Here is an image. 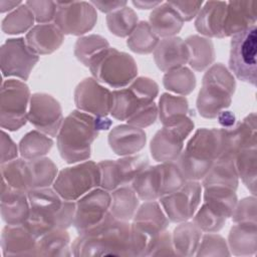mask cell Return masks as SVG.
Returning a JSON list of instances; mask_svg holds the SVG:
<instances>
[{"mask_svg":"<svg viewBox=\"0 0 257 257\" xmlns=\"http://www.w3.org/2000/svg\"><path fill=\"white\" fill-rule=\"evenodd\" d=\"M200 184L189 182L160 200L171 221L182 222L192 218L200 202Z\"/></svg>","mask_w":257,"mask_h":257,"instance_id":"cell-15","label":"cell"},{"mask_svg":"<svg viewBox=\"0 0 257 257\" xmlns=\"http://www.w3.org/2000/svg\"><path fill=\"white\" fill-rule=\"evenodd\" d=\"M158 94V85L147 77L138 78L130 88L112 91L110 113L133 125L147 126L154 123L157 108L153 100Z\"/></svg>","mask_w":257,"mask_h":257,"instance_id":"cell-3","label":"cell"},{"mask_svg":"<svg viewBox=\"0 0 257 257\" xmlns=\"http://www.w3.org/2000/svg\"><path fill=\"white\" fill-rule=\"evenodd\" d=\"M256 1H229L227 2L224 23V36H232L256 24Z\"/></svg>","mask_w":257,"mask_h":257,"instance_id":"cell-18","label":"cell"},{"mask_svg":"<svg viewBox=\"0 0 257 257\" xmlns=\"http://www.w3.org/2000/svg\"><path fill=\"white\" fill-rule=\"evenodd\" d=\"M223 153V130H199L189 142L180 163L185 179L204 178Z\"/></svg>","mask_w":257,"mask_h":257,"instance_id":"cell-4","label":"cell"},{"mask_svg":"<svg viewBox=\"0 0 257 257\" xmlns=\"http://www.w3.org/2000/svg\"><path fill=\"white\" fill-rule=\"evenodd\" d=\"M232 218L239 223H256V198L255 196L243 199L238 207H235Z\"/></svg>","mask_w":257,"mask_h":257,"instance_id":"cell-26","label":"cell"},{"mask_svg":"<svg viewBox=\"0 0 257 257\" xmlns=\"http://www.w3.org/2000/svg\"><path fill=\"white\" fill-rule=\"evenodd\" d=\"M155 58L162 70L180 67L189 58L188 47L180 38L165 39L157 47Z\"/></svg>","mask_w":257,"mask_h":257,"instance_id":"cell-22","label":"cell"},{"mask_svg":"<svg viewBox=\"0 0 257 257\" xmlns=\"http://www.w3.org/2000/svg\"><path fill=\"white\" fill-rule=\"evenodd\" d=\"M27 45L36 53L46 54L56 50L63 40L61 30L53 24H40L26 35Z\"/></svg>","mask_w":257,"mask_h":257,"instance_id":"cell-20","label":"cell"},{"mask_svg":"<svg viewBox=\"0 0 257 257\" xmlns=\"http://www.w3.org/2000/svg\"><path fill=\"white\" fill-rule=\"evenodd\" d=\"M25 5L34 12L35 19L39 23L50 21L54 18L56 12V2L53 1H27Z\"/></svg>","mask_w":257,"mask_h":257,"instance_id":"cell-27","label":"cell"},{"mask_svg":"<svg viewBox=\"0 0 257 257\" xmlns=\"http://www.w3.org/2000/svg\"><path fill=\"white\" fill-rule=\"evenodd\" d=\"M75 103L81 110L105 116L111 109L112 92L97 84L94 79L86 78L76 87Z\"/></svg>","mask_w":257,"mask_h":257,"instance_id":"cell-17","label":"cell"},{"mask_svg":"<svg viewBox=\"0 0 257 257\" xmlns=\"http://www.w3.org/2000/svg\"><path fill=\"white\" fill-rule=\"evenodd\" d=\"M93 6L98 8L101 12H114L117 11L127 4L126 1H91Z\"/></svg>","mask_w":257,"mask_h":257,"instance_id":"cell-29","label":"cell"},{"mask_svg":"<svg viewBox=\"0 0 257 257\" xmlns=\"http://www.w3.org/2000/svg\"><path fill=\"white\" fill-rule=\"evenodd\" d=\"M150 22L153 32L157 35L171 36L181 30L184 21L169 2H162L151 13Z\"/></svg>","mask_w":257,"mask_h":257,"instance_id":"cell-21","label":"cell"},{"mask_svg":"<svg viewBox=\"0 0 257 257\" xmlns=\"http://www.w3.org/2000/svg\"><path fill=\"white\" fill-rule=\"evenodd\" d=\"M110 203V195L99 189L89 192L76 203L73 224L80 235L104 219Z\"/></svg>","mask_w":257,"mask_h":257,"instance_id":"cell-13","label":"cell"},{"mask_svg":"<svg viewBox=\"0 0 257 257\" xmlns=\"http://www.w3.org/2000/svg\"><path fill=\"white\" fill-rule=\"evenodd\" d=\"M111 121L103 116H90L77 110L63 121L57 137L60 156L67 163L84 161L90 157V145L100 130H107Z\"/></svg>","mask_w":257,"mask_h":257,"instance_id":"cell-2","label":"cell"},{"mask_svg":"<svg viewBox=\"0 0 257 257\" xmlns=\"http://www.w3.org/2000/svg\"><path fill=\"white\" fill-rule=\"evenodd\" d=\"M181 170L173 164L147 167L134 180L136 194L145 201H154L179 190L185 184Z\"/></svg>","mask_w":257,"mask_h":257,"instance_id":"cell-6","label":"cell"},{"mask_svg":"<svg viewBox=\"0 0 257 257\" xmlns=\"http://www.w3.org/2000/svg\"><path fill=\"white\" fill-rule=\"evenodd\" d=\"M148 159L144 156L128 157L117 161H105L98 164L100 170V186L106 190H114L133 183L135 178L148 167Z\"/></svg>","mask_w":257,"mask_h":257,"instance_id":"cell-11","label":"cell"},{"mask_svg":"<svg viewBox=\"0 0 257 257\" xmlns=\"http://www.w3.org/2000/svg\"><path fill=\"white\" fill-rule=\"evenodd\" d=\"M100 186V170L93 162L62 170L54 182V191L64 200L73 201Z\"/></svg>","mask_w":257,"mask_h":257,"instance_id":"cell-9","label":"cell"},{"mask_svg":"<svg viewBox=\"0 0 257 257\" xmlns=\"http://www.w3.org/2000/svg\"><path fill=\"white\" fill-rule=\"evenodd\" d=\"M30 212L24 227L34 238L55 229L69 227L74 221L76 204L62 198L50 189H33L28 192Z\"/></svg>","mask_w":257,"mask_h":257,"instance_id":"cell-1","label":"cell"},{"mask_svg":"<svg viewBox=\"0 0 257 257\" xmlns=\"http://www.w3.org/2000/svg\"><path fill=\"white\" fill-rule=\"evenodd\" d=\"M97 19L90 2L56 1L55 25L63 33L80 35L89 31Z\"/></svg>","mask_w":257,"mask_h":257,"instance_id":"cell-10","label":"cell"},{"mask_svg":"<svg viewBox=\"0 0 257 257\" xmlns=\"http://www.w3.org/2000/svg\"><path fill=\"white\" fill-rule=\"evenodd\" d=\"M3 75H15L26 80L39 57L24 41V38L8 39L2 46Z\"/></svg>","mask_w":257,"mask_h":257,"instance_id":"cell-12","label":"cell"},{"mask_svg":"<svg viewBox=\"0 0 257 257\" xmlns=\"http://www.w3.org/2000/svg\"><path fill=\"white\" fill-rule=\"evenodd\" d=\"M136 192L126 187H122L112 194L111 214L118 220L124 221L133 218L139 201Z\"/></svg>","mask_w":257,"mask_h":257,"instance_id":"cell-24","label":"cell"},{"mask_svg":"<svg viewBox=\"0 0 257 257\" xmlns=\"http://www.w3.org/2000/svg\"><path fill=\"white\" fill-rule=\"evenodd\" d=\"M236 170L242 178L246 187L256 196V168H257V149L256 146L246 147L238 151L235 156Z\"/></svg>","mask_w":257,"mask_h":257,"instance_id":"cell-23","label":"cell"},{"mask_svg":"<svg viewBox=\"0 0 257 257\" xmlns=\"http://www.w3.org/2000/svg\"><path fill=\"white\" fill-rule=\"evenodd\" d=\"M161 1H133V4L137 6L140 9H151L156 8L158 5H160Z\"/></svg>","mask_w":257,"mask_h":257,"instance_id":"cell-31","label":"cell"},{"mask_svg":"<svg viewBox=\"0 0 257 257\" xmlns=\"http://www.w3.org/2000/svg\"><path fill=\"white\" fill-rule=\"evenodd\" d=\"M256 24L235 33L230 41L229 68L241 81L256 86Z\"/></svg>","mask_w":257,"mask_h":257,"instance_id":"cell-8","label":"cell"},{"mask_svg":"<svg viewBox=\"0 0 257 257\" xmlns=\"http://www.w3.org/2000/svg\"><path fill=\"white\" fill-rule=\"evenodd\" d=\"M227 2L209 1L199 11L195 26L200 33L214 37L224 36Z\"/></svg>","mask_w":257,"mask_h":257,"instance_id":"cell-19","label":"cell"},{"mask_svg":"<svg viewBox=\"0 0 257 257\" xmlns=\"http://www.w3.org/2000/svg\"><path fill=\"white\" fill-rule=\"evenodd\" d=\"M107 26L111 33L117 36H126L133 32L137 26L138 16L135 11L128 7H123L114 11L106 17Z\"/></svg>","mask_w":257,"mask_h":257,"instance_id":"cell-25","label":"cell"},{"mask_svg":"<svg viewBox=\"0 0 257 257\" xmlns=\"http://www.w3.org/2000/svg\"><path fill=\"white\" fill-rule=\"evenodd\" d=\"M169 4L178 12L183 21H189L201 10L202 1H169Z\"/></svg>","mask_w":257,"mask_h":257,"instance_id":"cell-28","label":"cell"},{"mask_svg":"<svg viewBox=\"0 0 257 257\" xmlns=\"http://www.w3.org/2000/svg\"><path fill=\"white\" fill-rule=\"evenodd\" d=\"M218 119L223 126L230 127L235 122V115L231 111H221L218 114Z\"/></svg>","mask_w":257,"mask_h":257,"instance_id":"cell-30","label":"cell"},{"mask_svg":"<svg viewBox=\"0 0 257 257\" xmlns=\"http://www.w3.org/2000/svg\"><path fill=\"white\" fill-rule=\"evenodd\" d=\"M7 95L2 92V125L17 131L26 122V106L29 99V89L26 84L11 79L6 82Z\"/></svg>","mask_w":257,"mask_h":257,"instance_id":"cell-14","label":"cell"},{"mask_svg":"<svg viewBox=\"0 0 257 257\" xmlns=\"http://www.w3.org/2000/svg\"><path fill=\"white\" fill-rule=\"evenodd\" d=\"M28 118L37 130L54 137L62 120L60 105L50 95L36 93L31 98Z\"/></svg>","mask_w":257,"mask_h":257,"instance_id":"cell-16","label":"cell"},{"mask_svg":"<svg viewBox=\"0 0 257 257\" xmlns=\"http://www.w3.org/2000/svg\"><path fill=\"white\" fill-rule=\"evenodd\" d=\"M197 106L205 117H215L224 107L231 103L235 90V80L230 72L221 64L213 66L204 76Z\"/></svg>","mask_w":257,"mask_h":257,"instance_id":"cell-5","label":"cell"},{"mask_svg":"<svg viewBox=\"0 0 257 257\" xmlns=\"http://www.w3.org/2000/svg\"><path fill=\"white\" fill-rule=\"evenodd\" d=\"M88 66L97 80L114 88L127 85L138 73L137 64L130 54L110 47L95 55Z\"/></svg>","mask_w":257,"mask_h":257,"instance_id":"cell-7","label":"cell"}]
</instances>
